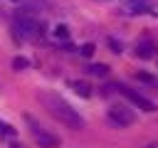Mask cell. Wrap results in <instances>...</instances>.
Returning a JSON list of instances; mask_svg holds the SVG:
<instances>
[{"mask_svg": "<svg viewBox=\"0 0 158 148\" xmlns=\"http://www.w3.org/2000/svg\"><path fill=\"white\" fill-rule=\"evenodd\" d=\"M40 101H42V106H44V109H47L59 123H64L67 128L79 131V128L86 126V121L77 113V109H72L62 96H57V94H40Z\"/></svg>", "mask_w": 158, "mask_h": 148, "instance_id": "1", "label": "cell"}, {"mask_svg": "<svg viewBox=\"0 0 158 148\" xmlns=\"http://www.w3.org/2000/svg\"><path fill=\"white\" fill-rule=\"evenodd\" d=\"M15 30H17L20 37H27V39H32V37H42V35H44V25H42L40 20L30 17L27 12H22V15L15 17Z\"/></svg>", "mask_w": 158, "mask_h": 148, "instance_id": "2", "label": "cell"}, {"mask_svg": "<svg viewBox=\"0 0 158 148\" xmlns=\"http://www.w3.org/2000/svg\"><path fill=\"white\" fill-rule=\"evenodd\" d=\"M25 121H27V126H30V133H32V138L40 143V148H59V136H52L44 126H40L32 116H25Z\"/></svg>", "mask_w": 158, "mask_h": 148, "instance_id": "3", "label": "cell"}, {"mask_svg": "<svg viewBox=\"0 0 158 148\" xmlns=\"http://www.w3.org/2000/svg\"><path fill=\"white\" fill-rule=\"evenodd\" d=\"M114 89H118L133 106H138V109H143V111H148V113L156 111V104H153L151 99H146L143 94H138V91H133V89H128V86H123V84H118V86H114Z\"/></svg>", "mask_w": 158, "mask_h": 148, "instance_id": "4", "label": "cell"}, {"mask_svg": "<svg viewBox=\"0 0 158 148\" xmlns=\"http://www.w3.org/2000/svg\"><path fill=\"white\" fill-rule=\"evenodd\" d=\"M106 118H109V123H114V126H118V128L131 126V123L136 121L133 111H131V109H126V106H114V109H109Z\"/></svg>", "mask_w": 158, "mask_h": 148, "instance_id": "5", "label": "cell"}, {"mask_svg": "<svg viewBox=\"0 0 158 148\" xmlns=\"http://www.w3.org/2000/svg\"><path fill=\"white\" fill-rule=\"evenodd\" d=\"M69 86L74 89V94H79V96H84V99L91 96V86H89L86 81H69Z\"/></svg>", "mask_w": 158, "mask_h": 148, "instance_id": "6", "label": "cell"}, {"mask_svg": "<svg viewBox=\"0 0 158 148\" xmlns=\"http://www.w3.org/2000/svg\"><path fill=\"white\" fill-rule=\"evenodd\" d=\"M136 54H138L141 59H148V57H153V44H151V42H141V44L136 47Z\"/></svg>", "mask_w": 158, "mask_h": 148, "instance_id": "7", "label": "cell"}, {"mask_svg": "<svg viewBox=\"0 0 158 148\" xmlns=\"http://www.w3.org/2000/svg\"><path fill=\"white\" fill-rule=\"evenodd\" d=\"M89 74H94V76H106V74H109V67H106V64H91V67H89Z\"/></svg>", "mask_w": 158, "mask_h": 148, "instance_id": "8", "label": "cell"}, {"mask_svg": "<svg viewBox=\"0 0 158 148\" xmlns=\"http://www.w3.org/2000/svg\"><path fill=\"white\" fill-rule=\"evenodd\" d=\"M15 133H17V131H15V128H12L10 123H5V121H0V136H2V138H12Z\"/></svg>", "mask_w": 158, "mask_h": 148, "instance_id": "9", "label": "cell"}, {"mask_svg": "<svg viewBox=\"0 0 158 148\" xmlns=\"http://www.w3.org/2000/svg\"><path fill=\"white\" fill-rule=\"evenodd\" d=\"M52 35H54L57 39H67V37H69V30H67V25H57V27L52 30Z\"/></svg>", "mask_w": 158, "mask_h": 148, "instance_id": "10", "label": "cell"}, {"mask_svg": "<svg viewBox=\"0 0 158 148\" xmlns=\"http://www.w3.org/2000/svg\"><path fill=\"white\" fill-rule=\"evenodd\" d=\"M27 67H30V62H27L25 57H15V59H12V69L20 72V69H27Z\"/></svg>", "mask_w": 158, "mask_h": 148, "instance_id": "11", "label": "cell"}, {"mask_svg": "<svg viewBox=\"0 0 158 148\" xmlns=\"http://www.w3.org/2000/svg\"><path fill=\"white\" fill-rule=\"evenodd\" d=\"M94 49H96V47H94L91 42H86V44H81V47H79V52H81V57H91V54H94Z\"/></svg>", "mask_w": 158, "mask_h": 148, "instance_id": "12", "label": "cell"}, {"mask_svg": "<svg viewBox=\"0 0 158 148\" xmlns=\"http://www.w3.org/2000/svg\"><path fill=\"white\" fill-rule=\"evenodd\" d=\"M136 79H141V81H148V84H156V79H153L151 74H146V72H138V74H136Z\"/></svg>", "mask_w": 158, "mask_h": 148, "instance_id": "13", "label": "cell"}, {"mask_svg": "<svg viewBox=\"0 0 158 148\" xmlns=\"http://www.w3.org/2000/svg\"><path fill=\"white\" fill-rule=\"evenodd\" d=\"M109 47H111V49H114V52H116V54H118V52H121V42H116V39H114V37H109Z\"/></svg>", "mask_w": 158, "mask_h": 148, "instance_id": "14", "label": "cell"}, {"mask_svg": "<svg viewBox=\"0 0 158 148\" xmlns=\"http://www.w3.org/2000/svg\"><path fill=\"white\" fill-rule=\"evenodd\" d=\"M146 148H158V146H146Z\"/></svg>", "mask_w": 158, "mask_h": 148, "instance_id": "15", "label": "cell"}, {"mask_svg": "<svg viewBox=\"0 0 158 148\" xmlns=\"http://www.w3.org/2000/svg\"><path fill=\"white\" fill-rule=\"evenodd\" d=\"M12 148H22V146H12Z\"/></svg>", "mask_w": 158, "mask_h": 148, "instance_id": "16", "label": "cell"}, {"mask_svg": "<svg viewBox=\"0 0 158 148\" xmlns=\"http://www.w3.org/2000/svg\"><path fill=\"white\" fill-rule=\"evenodd\" d=\"M12 2H20V0H12Z\"/></svg>", "mask_w": 158, "mask_h": 148, "instance_id": "17", "label": "cell"}]
</instances>
